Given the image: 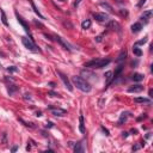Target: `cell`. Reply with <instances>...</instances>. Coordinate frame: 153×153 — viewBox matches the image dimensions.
<instances>
[{"mask_svg":"<svg viewBox=\"0 0 153 153\" xmlns=\"http://www.w3.org/2000/svg\"><path fill=\"white\" fill-rule=\"evenodd\" d=\"M72 82L74 84V86H76V88H79L82 92H90L92 88L91 85L82 76H72Z\"/></svg>","mask_w":153,"mask_h":153,"instance_id":"cell-1","label":"cell"},{"mask_svg":"<svg viewBox=\"0 0 153 153\" xmlns=\"http://www.w3.org/2000/svg\"><path fill=\"white\" fill-rule=\"evenodd\" d=\"M111 62L109 59L106 60H92L88 61L85 64V67H88V68H103L105 66H108Z\"/></svg>","mask_w":153,"mask_h":153,"instance_id":"cell-2","label":"cell"},{"mask_svg":"<svg viewBox=\"0 0 153 153\" xmlns=\"http://www.w3.org/2000/svg\"><path fill=\"white\" fill-rule=\"evenodd\" d=\"M22 42L24 44V47L26 48L28 50H30V52H34V53H36V52H40L37 47H36V44L32 42V40L31 38H28V37H23L22 38Z\"/></svg>","mask_w":153,"mask_h":153,"instance_id":"cell-3","label":"cell"},{"mask_svg":"<svg viewBox=\"0 0 153 153\" xmlns=\"http://www.w3.org/2000/svg\"><path fill=\"white\" fill-rule=\"evenodd\" d=\"M93 18L96 19V20H98V22H108L109 20V16L106 14V13H100V12H96V13H93Z\"/></svg>","mask_w":153,"mask_h":153,"instance_id":"cell-4","label":"cell"},{"mask_svg":"<svg viewBox=\"0 0 153 153\" xmlns=\"http://www.w3.org/2000/svg\"><path fill=\"white\" fill-rule=\"evenodd\" d=\"M58 74L60 76L61 80L64 82V84H65V86H66V88H68L70 91H73V85H72V84H71V82L68 80V78H67V76H66L65 74H64V73H61L60 71H58Z\"/></svg>","mask_w":153,"mask_h":153,"instance_id":"cell-5","label":"cell"},{"mask_svg":"<svg viewBox=\"0 0 153 153\" xmlns=\"http://www.w3.org/2000/svg\"><path fill=\"white\" fill-rule=\"evenodd\" d=\"M55 41H56V42H59V43H60L61 46L65 48V49L70 50V52H72V50H73V49H72V46H71V44L67 43L65 40H64V38H61L60 36H55Z\"/></svg>","mask_w":153,"mask_h":153,"instance_id":"cell-6","label":"cell"},{"mask_svg":"<svg viewBox=\"0 0 153 153\" xmlns=\"http://www.w3.org/2000/svg\"><path fill=\"white\" fill-rule=\"evenodd\" d=\"M50 111L55 116H65L67 114V111L65 109H60V108H50Z\"/></svg>","mask_w":153,"mask_h":153,"instance_id":"cell-7","label":"cell"},{"mask_svg":"<svg viewBox=\"0 0 153 153\" xmlns=\"http://www.w3.org/2000/svg\"><path fill=\"white\" fill-rule=\"evenodd\" d=\"M108 28H109L110 30H112V31H117V32H120V31H121L120 24H118L117 22H115V20H111V22H109V24H108Z\"/></svg>","mask_w":153,"mask_h":153,"instance_id":"cell-8","label":"cell"},{"mask_svg":"<svg viewBox=\"0 0 153 153\" xmlns=\"http://www.w3.org/2000/svg\"><path fill=\"white\" fill-rule=\"evenodd\" d=\"M142 91H144V86L142 85H134V86L128 88V92L130 93H139V92H142Z\"/></svg>","mask_w":153,"mask_h":153,"instance_id":"cell-9","label":"cell"},{"mask_svg":"<svg viewBox=\"0 0 153 153\" xmlns=\"http://www.w3.org/2000/svg\"><path fill=\"white\" fill-rule=\"evenodd\" d=\"M16 16H17V19H18V22L20 23V24H22V26L24 28V30H25V31H26V32L29 34V35H30V29H29V26L26 25V23L24 22V20H23L22 18H20V17L18 16V13H16Z\"/></svg>","mask_w":153,"mask_h":153,"instance_id":"cell-10","label":"cell"},{"mask_svg":"<svg viewBox=\"0 0 153 153\" xmlns=\"http://www.w3.org/2000/svg\"><path fill=\"white\" fill-rule=\"evenodd\" d=\"M141 29H142V25L140 24V23H135V24H133V25H132V31H133L134 34L140 32V31H141Z\"/></svg>","mask_w":153,"mask_h":153,"instance_id":"cell-11","label":"cell"},{"mask_svg":"<svg viewBox=\"0 0 153 153\" xmlns=\"http://www.w3.org/2000/svg\"><path fill=\"white\" fill-rule=\"evenodd\" d=\"M126 58H127V50L123 49L120 54H118V56H117V60H116V61H117V62H122L123 60H126Z\"/></svg>","mask_w":153,"mask_h":153,"instance_id":"cell-12","label":"cell"},{"mask_svg":"<svg viewBox=\"0 0 153 153\" xmlns=\"http://www.w3.org/2000/svg\"><path fill=\"white\" fill-rule=\"evenodd\" d=\"M135 103H146V104H151L152 100L150 98H142V97H139V98H135L134 99Z\"/></svg>","mask_w":153,"mask_h":153,"instance_id":"cell-13","label":"cell"},{"mask_svg":"<svg viewBox=\"0 0 153 153\" xmlns=\"http://www.w3.org/2000/svg\"><path fill=\"white\" fill-rule=\"evenodd\" d=\"M28 1H29V2L31 4V6H32V8H34V11H35V13H36V14H37V16L40 17L41 19H44V17L42 16V14H41V12H40V11L37 10V7H36V5L34 4V1H32V0H28Z\"/></svg>","mask_w":153,"mask_h":153,"instance_id":"cell-14","label":"cell"},{"mask_svg":"<svg viewBox=\"0 0 153 153\" xmlns=\"http://www.w3.org/2000/svg\"><path fill=\"white\" fill-rule=\"evenodd\" d=\"M132 79L134 80V82H140L144 80V76L142 74H140V73H135L134 76H132Z\"/></svg>","mask_w":153,"mask_h":153,"instance_id":"cell-15","label":"cell"},{"mask_svg":"<svg viewBox=\"0 0 153 153\" xmlns=\"http://www.w3.org/2000/svg\"><path fill=\"white\" fill-rule=\"evenodd\" d=\"M91 20L90 19H86V20H84V22L82 23V28L84 29V30H88V29H90L91 28Z\"/></svg>","mask_w":153,"mask_h":153,"instance_id":"cell-16","label":"cell"},{"mask_svg":"<svg viewBox=\"0 0 153 153\" xmlns=\"http://www.w3.org/2000/svg\"><path fill=\"white\" fill-rule=\"evenodd\" d=\"M100 7H103V8H105V10H108L110 13H114V8H112L108 2H100Z\"/></svg>","mask_w":153,"mask_h":153,"instance_id":"cell-17","label":"cell"},{"mask_svg":"<svg viewBox=\"0 0 153 153\" xmlns=\"http://www.w3.org/2000/svg\"><path fill=\"white\" fill-rule=\"evenodd\" d=\"M84 151H85V148L82 147V144H80V142H79V144H76V147H74V152L76 153H82Z\"/></svg>","mask_w":153,"mask_h":153,"instance_id":"cell-18","label":"cell"},{"mask_svg":"<svg viewBox=\"0 0 153 153\" xmlns=\"http://www.w3.org/2000/svg\"><path fill=\"white\" fill-rule=\"evenodd\" d=\"M152 17V11L150 10V11H146V12H144V14L141 16V19H145L146 22H148V19Z\"/></svg>","mask_w":153,"mask_h":153,"instance_id":"cell-19","label":"cell"},{"mask_svg":"<svg viewBox=\"0 0 153 153\" xmlns=\"http://www.w3.org/2000/svg\"><path fill=\"white\" fill-rule=\"evenodd\" d=\"M79 121H80V124H79V130L82 133H85V124H84V117L80 116L79 117Z\"/></svg>","mask_w":153,"mask_h":153,"instance_id":"cell-20","label":"cell"},{"mask_svg":"<svg viewBox=\"0 0 153 153\" xmlns=\"http://www.w3.org/2000/svg\"><path fill=\"white\" fill-rule=\"evenodd\" d=\"M7 90H8V93H10V96H12V94H13L14 92H17V91H18V88H17L16 85H10Z\"/></svg>","mask_w":153,"mask_h":153,"instance_id":"cell-21","label":"cell"},{"mask_svg":"<svg viewBox=\"0 0 153 153\" xmlns=\"http://www.w3.org/2000/svg\"><path fill=\"white\" fill-rule=\"evenodd\" d=\"M128 112H123V114L121 115V117H120V121H118V124H122L123 122H126L127 121V116H128Z\"/></svg>","mask_w":153,"mask_h":153,"instance_id":"cell-22","label":"cell"},{"mask_svg":"<svg viewBox=\"0 0 153 153\" xmlns=\"http://www.w3.org/2000/svg\"><path fill=\"white\" fill-rule=\"evenodd\" d=\"M112 76H114V73H112V72H106V73H105V78H106V82H108V85H109L110 82H111Z\"/></svg>","mask_w":153,"mask_h":153,"instance_id":"cell-23","label":"cell"},{"mask_svg":"<svg viewBox=\"0 0 153 153\" xmlns=\"http://www.w3.org/2000/svg\"><path fill=\"white\" fill-rule=\"evenodd\" d=\"M133 53H134V55H136V56H141V55H142V50L140 49V48L134 47V48H133Z\"/></svg>","mask_w":153,"mask_h":153,"instance_id":"cell-24","label":"cell"},{"mask_svg":"<svg viewBox=\"0 0 153 153\" xmlns=\"http://www.w3.org/2000/svg\"><path fill=\"white\" fill-rule=\"evenodd\" d=\"M1 20H2V23L5 24L6 26L8 25V23H7V17H6V14H5V12L4 11H1Z\"/></svg>","mask_w":153,"mask_h":153,"instance_id":"cell-25","label":"cell"},{"mask_svg":"<svg viewBox=\"0 0 153 153\" xmlns=\"http://www.w3.org/2000/svg\"><path fill=\"white\" fill-rule=\"evenodd\" d=\"M82 76H88V78H92V79H97V78H94V76H94L93 73H90V72H82Z\"/></svg>","mask_w":153,"mask_h":153,"instance_id":"cell-26","label":"cell"},{"mask_svg":"<svg viewBox=\"0 0 153 153\" xmlns=\"http://www.w3.org/2000/svg\"><path fill=\"white\" fill-rule=\"evenodd\" d=\"M122 70H123V67H122V66H118L117 71L115 72V76H114V79H116V78H118V76H120V73L122 72Z\"/></svg>","mask_w":153,"mask_h":153,"instance_id":"cell-27","label":"cell"},{"mask_svg":"<svg viewBox=\"0 0 153 153\" xmlns=\"http://www.w3.org/2000/svg\"><path fill=\"white\" fill-rule=\"evenodd\" d=\"M7 72H8V73H14V72H18V68L14 67V66H12V67H8V68H7Z\"/></svg>","mask_w":153,"mask_h":153,"instance_id":"cell-28","label":"cell"},{"mask_svg":"<svg viewBox=\"0 0 153 153\" xmlns=\"http://www.w3.org/2000/svg\"><path fill=\"white\" fill-rule=\"evenodd\" d=\"M48 94H49L50 97H59V94H58L56 92H54V91H49V92H48Z\"/></svg>","mask_w":153,"mask_h":153,"instance_id":"cell-29","label":"cell"},{"mask_svg":"<svg viewBox=\"0 0 153 153\" xmlns=\"http://www.w3.org/2000/svg\"><path fill=\"white\" fill-rule=\"evenodd\" d=\"M145 43H147V38H144V40H141V41H139L136 44L139 46V44H145Z\"/></svg>","mask_w":153,"mask_h":153,"instance_id":"cell-30","label":"cell"},{"mask_svg":"<svg viewBox=\"0 0 153 153\" xmlns=\"http://www.w3.org/2000/svg\"><path fill=\"white\" fill-rule=\"evenodd\" d=\"M24 99H26V100H31V97H30V94H28V93H25V94H24Z\"/></svg>","mask_w":153,"mask_h":153,"instance_id":"cell-31","label":"cell"},{"mask_svg":"<svg viewBox=\"0 0 153 153\" xmlns=\"http://www.w3.org/2000/svg\"><path fill=\"white\" fill-rule=\"evenodd\" d=\"M145 2H146V0H140V1H139V4H138V7H141Z\"/></svg>","mask_w":153,"mask_h":153,"instance_id":"cell-32","label":"cell"},{"mask_svg":"<svg viewBox=\"0 0 153 153\" xmlns=\"http://www.w3.org/2000/svg\"><path fill=\"white\" fill-rule=\"evenodd\" d=\"M46 127H47V128H53V127H54V124H53V122H48Z\"/></svg>","mask_w":153,"mask_h":153,"instance_id":"cell-33","label":"cell"},{"mask_svg":"<svg viewBox=\"0 0 153 153\" xmlns=\"http://www.w3.org/2000/svg\"><path fill=\"white\" fill-rule=\"evenodd\" d=\"M102 130L105 133V135H110V134H109V130H108V129H105L104 127H102Z\"/></svg>","mask_w":153,"mask_h":153,"instance_id":"cell-34","label":"cell"},{"mask_svg":"<svg viewBox=\"0 0 153 153\" xmlns=\"http://www.w3.org/2000/svg\"><path fill=\"white\" fill-rule=\"evenodd\" d=\"M80 2H82V0H76V1H74V7H76V6L79 5Z\"/></svg>","mask_w":153,"mask_h":153,"instance_id":"cell-35","label":"cell"},{"mask_svg":"<svg viewBox=\"0 0 153 153\" xmlns=\"http://www.w3.org/2000/svg\"><path fill=\"white\" fill-rule=\"evenodd\" d=\"M2 142H4V144H6V142H7V140H6V133H4V136H2Z\"/></svg>","mask_w":153,"mask_h":153,"instance_id":"cell-36","label":"cell"},{"mask_svg":"<svg viewBox=\"0 0 153 153\" xmlns=\"http://www.w3.org/2000/svg\"><path fill=\"white\" fill-rule=\"evenodd\" d=\"M96 41H97V42H100V41H102V36H98V37H96Z\"/></svg>","mask_w":153,"mask_h":153,"instance_id":"cell-37","label":"cell"},{"mask_svg":"<svg viewBox=\"0 0 153 153\" xmlns=\"http://www.w3.org/2000/svg\"><path fill=\"white\" fill-rule=\"evenodd\" d=\"M139 148H140V146H134V147H133V151H138Z\"/></svg>","mask_w":153,"mask_h":153,"instance_id":"cell-38","label":"cell"},{"mask_svg":"<svg viewBox=\"0 0 153 153\" xmlns=\"http://www.w3.org/2000/svg\"><path fill=\"white\" fill-rule=\"evenodd\" d=\"M121 14H123V16H127V11H123V10H122V11H121Z\"/></svg>","mask_w":153,"mask_h":153,"instance_id":"cell-39","label":"cell"},{"mask_svg":"<svg viewBox=\"0 0 153 153\" xmlns=\"http://www.w3.org/2000/svg\"><path fill=\"white\" fill-rule=\"evenodd\" d=\"M17 150H18V147H17V146H14V147H12V152H16Z\"/></svg>","mask_w":153,"mask_h":153,"instance_id":"cell-40","label":"cell"},{"mask_svg":"<svg viewBox=\"0 0 153 153\" xmlns=\"http://www.w3.org/2000/svg\"><path fill=\"white\" fill-rule=\"evenodd\" d=\"M122 136H123V138H127V136H128V133H122Z\"/></svg>","mask_w":153,"mask_h":153,"instance_id":"cell-41","label":"cell"},{"mask_svg":"<svg viewBox=\"0 0 153 153\" xmlns=\"http://www.w3.org/2000/svg\"><path fill=\"white\" fill-rule=\"evenodd\" d=\"M116 1H117L118 4H122V2H123V0H116Z\"/></svg>","mask_w":153,"mask_h":153,"instance_id":"cell-42","label":"cell"},{"mask_svg":"<svg viewBox=\"0 0 153 153\" xmlns=\"http://www.w3.org/2000/svg\"><path fill=\"white\" fill-rule=\"evenodd\" d=\"M1 67H2V66H1V64H0V70H1Z\"/></svg>","mask_w":153,"mask_h":153,"instance_id":"cell-43","label":"cell"},{"mask_svg":"<svg viewBox=\"0 0 153 153\" xmlns=\"http://www.w3.org/2000/svg\"><path fill=\"white\" fill-rule=\"evenodd\" d=\"M60 1H65V0H60Z\"/></svg>","mask_w":153,"mask_h":153,"instance_id":"cell-44","label":"cell"}]
</instances>
